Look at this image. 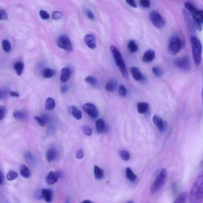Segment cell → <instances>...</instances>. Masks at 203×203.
Segmentation results:
<instances>
[{"mask_svg": "<svg viewBox=\"0 0 203 203\" xmlns=\"http://www.w3.org/2000/svg\"><path fill=\"white\" fill-rule=\"evenodd\" d=\"M203 172L198 177L191 190L189 202L191 203H202L203 201Z\"/></svg>", "mask_w": 203, "mask_h": 203, "instance_id": "6da1fadb", "label": "cell"}, {"mask_svg": "<svg viewBox=\"0 0 203 203\" xmlns=\"http://www.w3.org/2000/svg\"><path fill=\"white\" fill-rule=\"evenodd\" d=\"M190 41L194 62L196 66H199L201 63L202 59V44L200 40L195 36H191Z\"/></svg>", "mask_w": 203, "mask_h": 203, "instance_id": "7a4b0ae2", "label": "cell"}, {"mask_svg": "<svg viewBox=\"0 0 203 203\" xmlns=\"http://www.w3.org/2000/svg\"><path fill=\"white\" fill-rule=\"evenodd\" d=\"M110 50L114 58L116 65L118 67L122 76L125 78H128V73L126 65L121 53L119 51L118 49L113 45H111L110 46Z\"/></svg>", "mask_w": 203, "mask_h": 203, "instance_id": "3957f363", "label": "cell"}, {"mask_svg": "<svg viewBox=\"0 0 203 203\" xmlns=\"http://www.w3.org/2000/svg\"><path fill=\"white\" fill-rule=\"evenodd\" d=\"M167 177V172L166 169L165 168L161 169L151 187V194H156L162 189L166 183Z\"/></svg>", "mask_w": 203, "mask_h": 203, "instance_id": "277c9868", "label": "cell"}, {"mask_svg": "<svg viewBox=\"0 0 203 203\" xmlns=\"http://www.w3.org/2000/svg\"><path fill=\"white\" fill-rule=\"evenodd\" d=\"M183 42L181 39L178 36H173L169 42L168 50L169 53L175 55L181 49Z\"/></svg>", "mask_w": 203, "mask_h": 203, "instance_id": "5b68a950", "label": "cell"}, {"mask_svg": "<svg viewBox=\"0 0 203 203\" xmlns=\"http://www.w3.org/2000/svg\"><path fill=\"white\" fill-rule=\"evenodd\" d=\"M174 63L176 67L181 70L189 71L192 68L191 60L188 56H183L177 58Z\"/></svg>", "mask_w": 203, "mask_h": 203, "instance_id": "8992f818", "label": "cell"}, {"mask_svg": "<svg viewBox=\"0 0 203 203\" xmlns=\"http://www.w3.org/2000/svg\"><path fill=\"white\" fill-rule=\"evenodd\" d=\"M56 42L58 46L60 49H63L68 52L73 51L72 43L69 38L66 35H63L59 36L57 39Z\"/></svg>", "mask_w": 203, "mask_h": 203, "instance_id": "52a82bcc", "label": "cell"}, {"mask_svg": "<svg viewBox=\"0 0 203 203\" xmlns=\"http://www.w3.org/2000/svg\"><path fill=\"white\" fill-rule=\"evenodd\" d=\"M150 19L152 24L157 28H163L165 25L163 18L156 11L151 12L150 14Z\"/></svg>", "mask_w": 203, "mask_h": 203, "instance_id": "ba28073f", "label": "cell"}, {"mask_svg": "<svg viewBox=\"0 0 203 203\" xmlns=\"http://www.w3.org/2000/svg\"><path fill=\"white\" fill-rule=\"evenodd\" d=\"M83 110L90 117L96 119L99 116V112L96 107L94 104L90 103H86L83 106Z\"/></svg>", "mask_w": 203, "mask_h": 203, "instance_id": "9c48e42d", "label": "cell"}, {"mask_svg": "<svg viewBox=\"0 0 203 203\" xmlns=\"http://www.w3.org/2000/svg\"><path fill=\"white\" fill-rule=\"evenodd\" d=\"M193 22L196 29L199 31H201L202 29L203 22V12L202 10L199 11L198 15H192Z\"/></svg>", "mask_w": 203, "mask_h": 203, "instance_id": "30bf717a", "label": "cell"}, {"mask_svg": "<svg viewBox=\"0 0 203 203\" xmlns=\"http://www.w3.org/2000/svg\"><path fill=\"white\" fill-rule=\"evenodd\" d=\"M62 176L60 172L51 171L49 173L45 178V181L48 184L52 185L58 182V180Z\"/></svg>", "mask_w": 203, "mask_h": 203, "instance_id": "8fae6325", "label": "cell"}, {"mask_svg": "<svg viewBox=\"0 0 203 203\" xmlns=\"http://www.w3.org/2000/svg\"><path fill=\"white\" fill-rule=\"evenodd\" d=\"M153 121L154 124L157 127L159 131L164 132L167 127L166 122L163 121L162 119L157 116H154L153 117Z\"/></svg>", "mask_w": 203, "mask_h": 203, "instance_id": "7c38bea8", "label": "cell"}, {"mask_svg": "<svg viewBox=\"0 0 203 203\" xmlns=\"http://www.w3.org/2000/svg\"><path fill=\"white\" fill-rule=\"evenodd\" d=\"M84 41L86 46L91 49H94L96 47V40L93 35H86L84 37Z\"/></svg>", "mask_w": 203, "mask_h": 203, "instance_id": "4fadbf2b", "label": "cell"}, {"mask_svg": "<svg viewBox=\"0 0 203 203\" xmlns=\"http://www.w3.org/2000/svg\"><path fill=\"white\" fill-rule=\"evenodd\" d=\"M130 72L134 80L137 81H144V77L142 75L140 70L137 67H132L130 68Z\"/></svg>", "mask_w": 203, "mask_h": 203, "instance_id": "5bb4252c", "label": "cell"}, {"mask_svg": "<svg viewBox=\"0 0 203 203\" xmlns=\"http://www.w3.org/2000/svg\"><path fill=\"white\" fill-rule=\"evenodd\" d=\"M156 57V54L154 50L149 49L145 52L143 57V60L146 63H149L153 61Z\"/></svg>", "mask_w": 203, "mask_h": 203, "instance_id": "9a60e30c", "label": "cell"}, {"mask_svg": "<svg viewBox=\"0 0 203 203\" xmlns=\"http://www.w3.org/2000/svg\"><path fill=\"white\" fill-rule=\"evenodd\" d=\"M71 76V71L69 68H63L61 72L60 80L61 82L64 83L69 79Z\"/></svg>", "mask_w": 203, "mask_h": 203, "instance_id": "2e32d148", "label": "cell"}, {"mask_svg": "<svg viewBox=\"0 0 203 203\" xmlns=\"http://www.w3.org/2000/svg\"><path fill=\"white\" fill-rule=\"evenodd\" d=\"M41 192L42 198L44 199L46 202H51L52 198V191L49 189H43Z\"/></svg>", "mask_w": 203, "mask_h": 203, "instance_id": "e0dca14e", "label": "cell"}, {"mask_svg": "<svg viewBox=\"0 0 203 203\" xmlns=\"http://www.w3.org/2000/svg\"><path fill=\"white\" fill-rule=\"evenodd\" d=\"M149 105L146 102H140L137 104L138 113L140 114H145L148 112Z\"/></svg>", "mask_w": 203, "mask_h": 203, "instance_id": "ac0fdd59", "label": "cell"}, {"mask_svg": "<svg viewBox=\"0 0 203 203\" xmlns=\"http://www.w3.org/2000/svg\"><path fill=\"white\" fill-rule=\"evenodd\" d=\"M117 82L116 80H111L106 83L105 90L108 92H113L117 89Z\"/></svg>", "mask_w": 203, "mask_h": 203, "instance_id": "d6986e66", "label": "cell"}, {"mask_svg": "<svg viewBox=\"0 0 203 203\" xmlns=\"http://www.w3.org/2000/svg\"><path fill=\"white\" fill-rule=\"evenodd\" d=\"M95 127L96 131L99 134H100L104 130H105L107 128L105 122L102 119H99L97 120L95 123Z\"/></svg>", "mask_w": 203, "mask_h": 203, "instance_id": "ffe728a7", "label": "cell"}, {"mask_svg": "<svg viewBox=\"0 0 203 203\" xmlns=\"http://www.w3.org/2000/svg\"><path fill=\"white\" fill-rule=\"evenodd\" d=\"M13 116L17 120L25 121L28 118V116L25 112L21 111H16L14 112Z\"/></svg>", "mask_w": 203, "mask_h": 203, "instance_id": "44dd1931", "label": "cell"}, {"mask_svg": "<svg viewBox=\"0 0 203 203\" xmlns=\"http://www.w3.org/2000/svg\"><path fill=\"white\" fill-rule=\"evenodd\" d=\"M69 110L73 117L77 120H80L82 118V113L77 107L72 106L70 107Z\"/></svg>", "mask_w": 203, "mask_h": 203, "instance_id": "7402d4cb", "label": "cell"}, {"mask_svg": "<svg viewBox=\"0 0 203 203\" xmlns=\"http://www.w3.org/2000/svg\"><path fill=\"white\" fill-rule=\"evenodd\" d=\"M185 8L192 15H198L199 10L192 4L189 2H186L184 5Z\"/></svg>", "mask_w": 203, "mask_h": 203, "instance_id": "603a6c76", "label": "cell"}, {"mask_svg": "<svg viewBox=\"0 0 203 203\" xmlns=\"http://www.w3.org/2000/svg\"><path fill=\"white\" fill-rule=\"evenodd\" d=\"M14 68L18 76H21L22 74L24 69V63L22 61L16 62L14 64Z\"/></svg>", "mask_w": 203, "mask_h": 203, "instance_id": "cb8c5ba5", "label": "cell"}, {"mask_svg": "<svg viewBox=\"0 0 203 203\" xmlns=\"http://www.w3.org/2000/svg\"><path fill=\"white\" fill-rule=\"evenodd\" d=\"M56 152L55 148H50L46 152V160L49 162H51L56 157Z\"/></svg>", "mask_w": 203, "mask_h": 203, "instance_id": "d4e9b609", "label": "cell"}, {"mask_svg": "<svg viewBox=\"0 0 203 203\" xmlns=\"http://www.w3.org/2000/svg\"><path fill=\"white\" fill-rule=\"evenodd\" d=\"M125 175L127 178L130 181H135L137 178V175L130 167H127L125 170Z\"/></svg>", "mask_w": 203, "mask_h": 203, "instance_id": "484cf974", "label": "cell"}, {"mask_svg": "<svg viewBox=\"0 0 203 203\" xmlns=\"http://www.w3.org/2000/svg\"><path fill=\"white\" fill-rule=\"evenodd\" d=\"M55 74V72L53 69L49 68H44L42 70V74L44 78L49 79L53 77Z\"/></svg>", "mask_w": 203, "mask_h": 203, "instance_id": "4316f807", "label": "cell"}, {"mask_svg": "<svg viewBox=\"0 0 203 203\" xmlns=\"http://www.w3.org/2000/svg\"><path fill=\"white\" fill-rule=\"evenodd\" d=\"M94 174L95 178L96 179L101 180L104 178V171L103 169L97 165L94 166Z\"/></svg>", "mask_w": 203, "mask_h": 203, "instance_id": "83f0119b", "label": "cell"}, {"mask_svg": "<svg viewBox=\"0 0 203 203\" xmlns=\"http://www.w3.org/2000/svg\"><path fill=\"white\" fill-rule=\"evenodd\" d=\"M55 102L54 100L52 98H48L45 103V109L46 110H52L55 108Z\"/></svg>", "mask_w": 203, "mask_h": 203, "instance_id": "f1b7e54d", "label": "cell"}, {"mask_svg": "<svg viewBox=\"0 0 203 203\" xmlns=\"http://www.w3.org/2000/svg\"><path fill=\"white\" fill-rule=\"evenodd\" d=\"M188 197V194L186 192H183V193L178 195V197L175 199L174 203H184L187 202Z\"/></svg>", "mask_w": 203, "mask_h": 203, "instance_id": "f546056e", "label": "cell"}, {"mask_svg": "<svg viewBox=\"0 0 203 203\" xmlns=\"http://www.w3.org/2000/svg\"><path fill=\"white\" fill-rule=\"evenodd\" d=\"M20 174L23 178H29L31 175L30 171L28 167L23 165L21 167Z\"/></svg>", "mask_w": 203, "mask_h": 203, "instance_id": "4dcf8cb0", "label": "cell"}, {"mask_svg": "<svg viewBox=\"0 0 203 203\" xmlns=\"http://www.w3.org/2000/svg\"><path fill=\"white\" fill-rule=\"evenodd\" d=\"M127 46L129 51L131 53L136 52L138 50V45L134 40H132L129 41Z\"/></svg>", "mask_w": 203, "mask_h": 203, "instance_id": "1f68e13d", "label": "cell"}, {"mask_svg": "<svg viewBox=\"0 0 203 203\" xmlns=\"http://www.w3.org/2000/svg\"><path fill=\"white\" fill-rule=\"evenodd\" d=\"M34 119L38 122L40 126L42 127L45 126L47 120H48L47 116L46 115H43L41 117L36 116L34 117Z\"/></svg>", "mask_w": 203, "mask_h": 203, "instance_id": "d6a6232c", "label": "cell"}, {"mask_svg": "<svg viewBox=\"0 0 203 203\" xmlns=\"http://www.w3.org/2000/svg\"><path fill=\"white\" fill-rule=\"evenodd\" d=\"M85 82L92 86H95L98 83L97 79L93 76H88L85 78Z\"/></svg>", "mask_w": 203, "mask_h": 203, "instance_id": "836d02e7", "label": "cell"}, {"mask_svg": "<svg viewBox=\"0 0 203 203\" xmlns=\"http://www.w3.org/2000/svg\"><path fill=\"white\" fill-rule=\"evenodd\" d=\"M2 46L4 50L6 52H10L11 50V44L8 40H4L2 42Z\"/></svg>", "mask_w": 203, "mask_h": 203, "instance_id": "e575fe53", "label": "cell"}, {"mask_svg": "<svg viewBox=\"0 0 203 203\" xmlns=\"http://www.w3.org/2000/svg\"><path fill=\"white\" fill-rule=\"evenodd\" d=\"M152 72L155 76L158 77H161L164 73L163 71L161 68L156 66L152 68Z\"/></svg>", "mask_w": 203, "mask_h": 203, "instance_id": "d590c367", "label": "cell"}, {"mask_svg": "<svg viewBox=\"0 0 203 203\" xmlns=\"http://www.w3.org/2000/svg\"><path fill=\"white\" fill-rule=\"evenodd\" d=\"M120 156L124 161H127L130 159L129 152L126 150H121L120 152Z\"/></svg>", "mask_w": 203, "mask_h": 203, "instance_id": "8d00e7d4", "label": "cell"}, {"mask_svg": "<svg viewBox=\"0 0 203 203\" xmlns=\"http://www.w3.org/2000/svg\"><path fill=\"white\" fill-rule=\"evenodd\" d=\"M18 177V174L16 172L12 171H10L7 174V179L9 181H12L16 179Z\"/></svg>", "mask_w": 203, "mask_h": 203, "instance_id": "74e56055", "label": "cell"}, {"mask_svg": "<svg viewBox=\"0 0 203 203\" xmlns=\"http://www.w3.org/2000/svg\"><path fill=\"white\" fill-rule=\"evenodd\" d=\"M63 13L59 11H54L52 15V17L54 20H59L63 18Z\"/></svg>", "mask_w": 203, "mask_h": 203, "instance_id": "f35d334b", "label": "cell"}, {"mask_svg": "<svg viewBox=\"0 0 203 203\" xmlns=\"http://www.w3.org/2000/svg\"><path fill=\"white\" fill-rule=\"evenodd\" d=\"M82 130L84 134L86 135L90 136L92 134V130L87 125H85L82 127Z\"/></svg>", "mask_w": 203, "mask_h": 203, "instance_id": "ab89813d", "label": "cell"}, {"mask_svg": "<svg viewBox=\"0 0 203 203\" xmlns=\"http://www.w3.org/2000/svg\"><path fill=\"white\" fill-rule=\"evenodd\" d=\"M127 90L123 85H120L119 87V94L120 96L123 97L126 96Z\"/></svg>", "mask_w": 203, "mask_h": 203, "instance_id": "60d3db41", "label": "cell"}, {"mask_svg": "<svg viewBox=\"0 0 203 203\" xmlns=\"http://www.w3.org/2000/svg\"><path fill=\"white\" fill-rule=\"evenodd\" d=\"M6 111L7 110L5 106H0V121L4 118L6 115Z\"/></svg>", "mask_w": 203, "mask_h": 203, "instance_id": "b9f144b4", "label": "cell"}, {"mask_svg": "<svg viewBox=\"0 0 203 203\" xmlns=\"http://www.w3.org/2000/svg\"><path fill=\"white\" fill-rule=\"evenodd\" d=\"M39 15L41 18L43 20H48L50 18V15L48 13L43 10H40L39 11Z\"/></svg>", "mask_w": 203, "mask_h": 203, "instance_id": "7bdbcfd3", "label": "cell"}, {"mask_svg": "<svg viewBox=\"0 0 203 203\" xmlns=\"http://www.w3.org/2000/svg\"><path fill=\"white\" fill-rule=\"evenodd\" d=\"M140 3L142 6L145 8H149L151 6L150 0H140Z\"/></svg>", "mask_w": 203, "mask_h": 203, "instance_id": "ee69618b", "label": "cell"}, {"mask_svg": "<svg viewBox=\"0 0 203 203\" xmlns=\"http://www.w3.org/2000/svg\"><path fill=\"white\" fill-rule=\"evenodd\" d=\"M25 158L27 161H30V162H33L34 161L33 156L31 152H27L25 154Z\"/></svg>", "mask_w": 203, "mask_h": 203, "instance_id": "f6af8a7d", "label": "cell"}, {"mask_svg": "<svg viewBox=\"0 0 203 203\" xmlns=\"http://www.w3.org/2000/svg\"><path fill=\"white\" fill-rule=\"evenodd\" d=\"M8 19V15L5 10H0V20H6Z\"/></svg>", "mask_w": 203, "mask_h": 203, "instance_id": "bcb514c9", "label": "cell"}, {"mask_svg": "<svg viewBox=\"0 0 203 203\" xmlns=\"http://www.w3.org/2000/svg\"><path fill=\"white\" fill-rule=\"evenodd\" d=\"M86 13L88 17L90 20H94L95 19V15L91 10L89 9L86 10Z\"/></svg>", "mask_w": 203, "mask_h": 203, "instance_id": "7dc6e473", "label": "cell"}, {"mask_svg": "<svg viewBox=\"0 0 203 203\" xmlns=\"http://www.w3.org/2000/svg\"><path fill=\"white\" fill-rule=\"evenodd\" d=\"M125 1L126 3L131 7L134 8H136L137 7V5L135 0H125Z\"/></svg>", "mask_w": 203, "mask_h": 203, "instance_id": "c3c4849f", "label": "cell"}, {"mask_svg": "<svg viewBox=\"0 0 203 203\" xmlns=\"http://www.w3.org/2000/svg\"><path fill=\"white\" fill-rule=\"evenodd\" d=\"M76 156L77 159H81L83 158L84 157L83 151L81 149H79L76 152Z\"/></svg>", "mask_w": 203, "mask_h": 203, "instance_id": "681fc988", "label": "cell"}, {"mask_svg": "<svg viewBox=\"0 0 203 203\" xmlns=\"http://www.w3.org/2000/svg\"><path fill=\"white\" fill-rule=\"evenodd\" d=\"M8 94V92L6 90H0V100L6 97Z\"/></svg>", "mask_w": 203, "mask_h": 203, "instance_id": "f907efd6", "label": "cell"}, {"mask_svg": "<svg viewBox=\"0 0 203 203\" xmlns=\"http://www.w3.org/2000/svg\"><path fill=\"white\" fill-rule=\"evenodd\" d=\"M68 86L67 85H63L61 86L60 89V92L62 93H64L68 91Z\"/></svg>", "mask_w": 203, "mask_h": 203, "instance_id": "816d5d0a", "label": "cell"}, {"mask_svg": "<svg viewBox=\"0 0 203 203\" xmlns=\"http://www.w3.org/2000/svg\"><path fill=\"white\" fill-rule=\"evenodd\" d=\"M9 94L10 95L12 96L16 97H18L19 96V94L18 93L15 92H10L9 93Z\"/></svg>", "mask_w": 203, "mask_h": 203, "instance_id": "f5cc1de1", "label": "cell"}, {"mask_svg": "<svg viewBox=\"0 0 203 203\" xmlns=\"http://www.w3.org/2000/svg\"><path fill=\"white\" fill-rule=\"evenodd\" d=\"M4 182V176L3 174L0 170V185H2Z\"/></svg>", "mask_w": 203, "mask_h": 203, "instance_id": "db71d44e", "label": "cell"}, {"mask_svg": "<svg viewBox=\"0 0 203 203\" xmlns=\"http://www.w3.org/2000/svg\"><path fill=\"white\" fill-rule=\"evenodd\" d=\"M82 203H92L91 201H90L89 200H85V201H83Z\"/></svg>", "mask_w": 203, "mask_h": 203, "instance_id": "11a10c76", "label": "cell"}, {"mask_svg": "<svg viewBox=\"0 0 203 203\" xmlns=\"http://www.w3.org/2000/svg\"><path fill=\"white\" fill-rule=\"evenodd\" d=\"M134 202V201H133L132 200H130V201H127V203H133Z\"/></svg>", "mask_w": 203, "mask_h": 203, "instance_id": "9f6ffc18", "label": "cell"}]
</instances>
